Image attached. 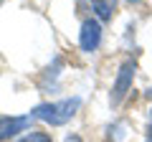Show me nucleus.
<instances>
[{"instance_id": "5", "label": "nucleus", "mask_w": 152, "mask_h": 142, "mask_svg": "<svg viewBox=\"0 0 152 142\" xmlns=\"http://www.w3.org/2000/svg\"><path fill=\"white\" fill-rule=\"evenodd\" d=\"M91 5V15L102 23H109L117 15V0H89Z\"/></svg>"}, {"instance_id": "8", "label": "nucleus", "mask_w": 152, "mask_h": 142, "mask_svg": "<svg viewBox=\"0 0 152 142\" xmlns=\"http://www.w3.org/2000/svg\"><path fill=\"white\" fill-rule=\"evenodd\" d=\"M64 142H84V137L79 135V132H69V135L64 137Z\"/></svg>"}, {"instance_id": "1", "label": "nucleus", "mask_w": 152, "mask_h": 142, "mask_svg": "<svg viewBox=\"0 0 152 142\" xmlns=\"http://www.w3.org/2000/svg\"><path fill=\"white\" fill-rule=\"evenodd\" d=\"M81 104H84L81 97H66V99H58V102L38 104V107H33L28 114H31V119H38V122H43V124L61 127V124L71 122L76 114H79Z\"/></svg>"}, {"instance_id": "11", "label": "nucleus", "mask_w": 152, "mask_h": 142, "mask_svg": "<svg viewBox=\"0 0 152 142\" xmlns=\"http://www.w3.org/2000/svg\"><path fill=\"white\" fill-rule=\"evenodd\" d=\"M124 3H129V5H137V3H140V0H124Z\"/></svg>"}, {"instance_id": "12", "label": "nucleus", "mask_w": 152, "mask_h": 142, "mask_svg": "<svg viewBox=\"0 0 152 142\" xmlns=\"http://www.w3.org/2000/svg\"><path fill=\"white\" fill-rule=\"evenodd\" d=\"M150 119H152V109H150Z\"/></svg>"}, {"instance_id": "13", "label": "nucleus", "mask_w": 152, "mask_h": 142, "mask_svg": "<svg viewBox=\"0 0 152 142\" xmlns=\"http://www.w3.org/2000/svg\"><path fill=\"white\" fill-rule=\"evenodd\" d=\"M0 3H3V0H0Z\"/></svg>"}, {"instance_id": "9", "label": "nucleus", "mask_w": 152, "mask_h": 142, "mask_svg": "<svg viewBox=\"0 0 152 142\" xmlns=\"http://www.w3.org/2000/svg\"><path fill=\"white\" fill-rule=\"evenodd\" d=\"M145 142H152V119H150V124L145 130Z\"/></svg>"}, {"instance_id": "4", "label": "nucleus", "mask_w": 152, "mask_h": 142, "mask_svg": "<svg viewBox=\"0 0 152 142\" xmlns=\"http://www.w3.org/2000/svg\"><path fill=\"white\" fill-rule=\"evenodd\" d=\"M31 114L15 117V114H0V142H10L13 137H20L23 132L31 130Z\"/></svg>"}, {"instance_id": "2", "label": "nucleus", "mask_w": 152, "mask_h": 142, "mask_svg": "<svg viewBox=\"0 0 152 142\" xmlns=\"http://www.w3.org/2000/svg\"><path fill=\"white\" fill-rule=\"evenodd\" d=\"M134 76H137V61L132 59L122 61V66L117 69V76L112 81V91H109V104L112 107H119L127 99V94L132 91V84H134Z\"/></svg>"}, {"instance_id": "6", "label": "nucleus", "mask_w": 152, "mask_h": 142, "mask_svg": "<svg viewBox=\"0 0 152 142\" xmlns=\"http://www.w3.org/2000/svg\"><path fill=\"white\" fill-rule=\"evenodd\" d=\"M107 140L109 142H127L129 140V135H127V122H122V119L112 122L107 127Z\"/></svg>"}, {"instance_id": "3", "label": "nucleus", "mask_w": 152, "mask_h": 142, "mask_svg": "<svg viewBox=\"0 0 152 142\" xmlns=\"http://www.w3.org/2000/svg\"><path fill=\"white\" fill-rule=\"evenodd\" d=\"M102 41H104V23L96 20L94 15L84 18L81 28H79V48L84 53H94V51H99Z\"/></svg>"}, {"instance_id": "10", "label": "nucleus", "mask_w": 152, "mask_h": 142, "mask_svg": "<svg viewBox=\"0 0 152 142\" xmlns=\"http://www.w3.org/2000/svg\"><path fill=\"white\" fill-rule=\"evenodd\" d=\"M145 99H150V102H152V86H150V89L145 91Z\"/></svg>"}, {"instance_id": "7", "label": "nucleus", "mask_w": 152, "mask_h": 142, "mask_svg": "<svg viewBox=\"0 0 152 142\" xmlns=\"http://www.w3.org/2000/svg\"><path fill=\"white\" fill-rule=\"evenodd\" d=\"M13 142H53V137L46 130H28V132H23L20 137H15Z\"/></svg>"}]
</instances>
